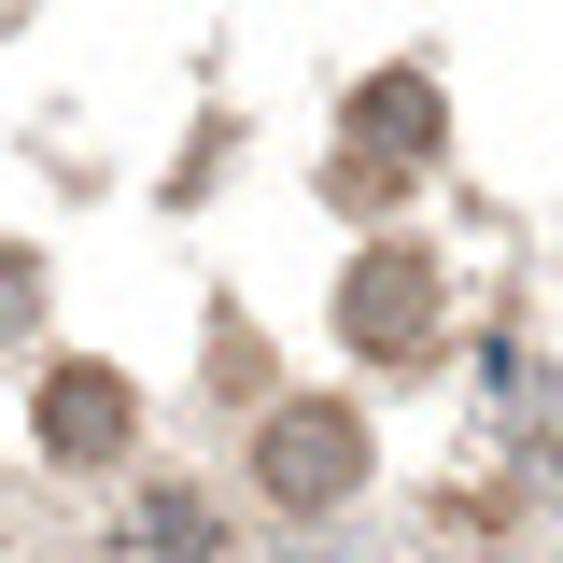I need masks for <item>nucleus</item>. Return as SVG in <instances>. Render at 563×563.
<instances>
[{
	"mask_svg": "<svg viewBox=\"0 0 563 563\" xmlns=\"http://www.w3.org/2000/svg\"><path fill=\"white\" fill-rule=\"evenodd\" d=\"M352 479H366V422L339 395H282L268 437H254V493L310 521V507H352Z\"/></svg>",
	"mask_w": 563,
	"mask_h": 563,
	"instance_id": "obj_1",
	"label": "nucleus"
},
{
	"mask_svg": "<svg viewBox=\"0 0 563 563\" xmlns=\"http://www.w3.org/2000/svg\"><path fill=\"white\" fill-rule=\"evenodd\" d=\"M422 155H437V85L422 70H380L352 99V141H339V198H395Z\"/></svg>",
	"mask_w": 563,
	"mask_h": 563,
	"instance_id": "obj_2",
	"label": "nucleus"
},
{
	"mask_svg": "<svg viewBox=\"0 0 563 563\" xmlns=\"http://www.w3.org/2000/svg\"><path fill=\"white\" fill-rule=\"evenodd\" d=\"M339 339H366V352H422L437 339V268H422L409 240H380V254L339 268Z\"/></svg>",
	"mask_w": 563,
	"mask_h": 563,
	"instance_id": "obj_3",
	"label": "nucleus"
},
{
	"mask_svg": "<svg viewBox=\"0 0 563 563\" xmlns=\"http://www.w3.org/2000/svg\"><path fill=\"white\" fill-rule=\"evenodd\" d=\"M29 437H43L57 465H113V451L141 437L128 366H43V409H29Z\"/></svg>",
	"mask_w": 563,
	"mask_h": 563,
	"instance_id": "obj_4",
	"label": "nucleus"
},
{
	"mask_svg": "<svg viewBox=\"0 0 563 563\" xmlns=\"http://www.w3.org/2000/svg\"><path fill=\"white\" fill-rule=\"evenodd\" d=\"M29 324H43V268L0 240V339H29Z\"/></svg>",
	"mask_w": 563,
	"mask_h": 563,
	"instance_id": "obj_5",
	"label": "nucleus"
},
{
	"mask_svg": "<svg viewBox=\"0 0 563 563\" xmlns=\"http://www.w3.org/2000/svg\"><path fill=\"white\" fill-rule=\"evenodd\" d=\"M141 536H155V550H184V563L211 550V521H198V507H184V493H155V507H141Z\"/></svg>",
	"mask_w": 563,
	"mask_h": 563,
	"instance_id": "obj_6",
	"label": "nucleus"
}]
</instances>
